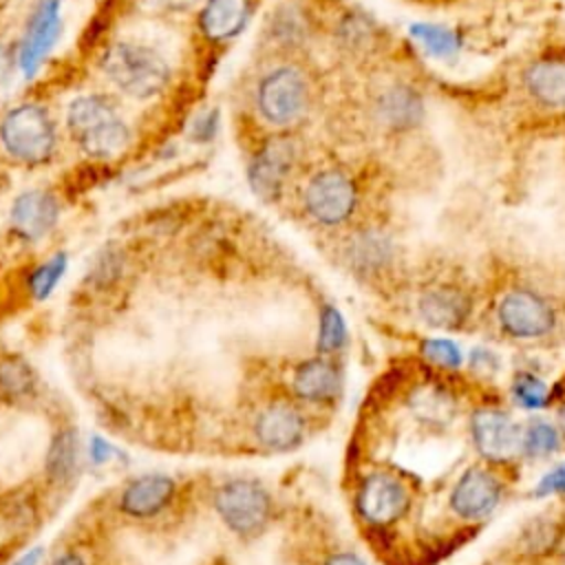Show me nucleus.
<instances>
[{
	"instance_id": "nucleus-22",
	"label": "nucleus",
	"mask_w": 565,
	"mask_h": 565,
	"mask_svg": "<svg viewBox=\"0 0 565 565\" xmlns=\"http://www.w3.org/2000/svg\"><path fill=\"white\" fill-rule=\"evenodd\" d=\"M38 386V373L33 366L18 358V355H4L0 358V397L2 399H26L35 393Z\"/></svg>"
},
{
	"instance_id": "nucleus-4",
	"label": "nucleus",
	"mask_w": 565,
	"mask_h": 565,
	"mask_svg": "<svg viewBox=\"0 0 565 565\" xmlns=\"http://www.w3.org/2000/svg\"><path fill=\"white\" fill-rule=\"evenodd\" d=\"M214 508L232 532L252 536L269 521L271 497L252 479H232L214 492Z\"/></svg>"
},
{
	"instance_id": "nucleus-10",
	"label": "nucleus",
	"mask_w": 565,
	"mask_h": 565,
	"mask_svg": "<svg viewBox=\"0 0 565 565\" xmlns=\"http://www.w3.org/2000/svg\"><path fill=\"white\" fill-rule=\"evenodd\" d=\"M62 0H38L20 44V68L31 77L46 60L60 33Z\"/></svg>"
},
{
	"instance_id": "nucleus-37",
	"label": "nucleus",
	"mask_w": 565,
	"mask_h": 565,
	"mask_svg": "<svg viewBox=\"0 0 565 565\" xmlns=\"http://www.w3.org/2000/svg\"><path fill=\"white\" fill-rule=\"evenodd\" d=\"M51 565H86V561L75 552H66V554H60Z\"/></svg>"
},
{
	"instance_id": "nucleus-27",
	"label": "nucleus",
	"mask_w": 565,
	"mask_h": 565,
	"mask_svg": "<svg viewBox=\"0 0 565 565\" xmlns=\"http://www.w3.org/2000/svg\"><path fill=\"white\" fill-rule=\"evenodd\" d=\"M512 395L523 408H543L550 402V393L543 380L532 373H521L512 384Z\"/></svg>"
},
{
	"instance_id": "nucleus-29",
	"label": "nucleus",
	"mask_w": 565,
	"mask_h": 565,
	"mask_svg": "<svg viewBox=\"0 0 565 565\" xmlns=\"http://www.w3.org/2000/svg\"><path fill=\"white\" fill-rule=\"evenodd\" d=\"M415 411L424 417H448L452 413V399L441 386H426L413 402Z\"/></svg>"
},
{
	"instance_id": "nucleus-21",
	"label": "nucleus",
	"mask_w": 565,
	"mask_h": 565,
	"mask_svg": "<svg viewBox=\"0 0 565 565\" xmlns=\"http://www.w3.org/2000/svg\"><path fill=\"white\" fill-rule=\"evenodd\" d=\"M377 115L391 126V128H411L419 124L424 115L422 97L408 88V86H393L377 99Z\"/></svg>"
},
{
	"instance_id": "nucleus-33",
	"label": "nucleus",
	"mask_w": 565,
	"mask_h": 565,
	"mask_svg": "<svg viewBox=\"0 0 565 565\" xmlns=\"http://www.w3.org/2000/svg\"><path fill=\"white\" fill-rule=\"evenodd\" d=\"M565 490V463L552 468L539 483H536V494L547 497V494H558Z\"/></svg>"
},
{
	"instance_id": "nucleus-13",
	"label": "nucleus",
	"mask_w": 565,
	"mask_h": 565,
	"mask_svg": "<svg viewBox=\"0 0 565 565\" xmlns=\"http://www.w3.org/2000/svg\"><path fill=\"white\" fill-rule=\"evenodd\" d=\"M60 218V203L46 190L22 192L11 205V227L24 241L44 238Z\"/></svg>"
},
{
	"instance_id": "nucleus-7",
	"label": "nucleus",
	"mask_w": 565,
	"mask_h": 565,
	"mask_svg": "<svg viewBox=\"0 0 565 565\" xmlns=\"http://www.w3.org/2000/svg\"><path fill=\"white\" fill-rule=\"evenodd\" d=\"M501 329L514 338H539L552 331L554 309L536 294L516 289L503 296L499 305Z\"/></svg>"
},
{
	"instance_id": "nucleus-16",
	"label": "nucleus",
	"mask_w": 565,
	"mask_h": 565,
	"mask_svg": "<svg viewBox=\"0 0 565 565\" xmlns=\"http://www.w3.org/2000/svg\"><path fill=\"white\" fill-rule=\"evenodd\" d=\"M419 316L435 329H457L470 313V300L452 287H435L419 298Z\"/></svg>"
},
{
	"instance_id": "nucleus-12",
	"label": "nucleus",
	"mask_w": 565,
	"mask_h": 565,
	"mask_svg": "<svg viewBox=\"0 0 565 565\" xmlns=\"http://www.w3.org/2000/svg\"><path fill=\"white\" fill-rule=\"evenodd\" d=\"M358 508L369 523L386 525L406 512L408 494L397 479L377 472L364 479L358 494Z\"/></svg>"
},
{
	"instance_id": "nucleus-8",
	"label": "nucleus",
	"mask_w": 565,
	"mask_h": 565,
	"mask_svg": "<svg viewBox=\"0 0 565 565\" xmlns=\"http://www.w3.org/2000/svg\"><path fill=\"white\" fill-rule=\"evenodd\" d=\"M294 163V143L287 137H271L267 139L258 152L254 154L247 179L256 196L263 201L278 199L282 183L287 179V172Z\"/></svg>"
},
{
	"instance_id": "nucleus-1",
	"label": "nucleus",
	"mask_w": 565,
	"mask_h": 565,
	"mask_svg": "<svg viewBox=\"0 0 565 565\" xmlns=\"http://www.w3.org/2000/svg\"><path fill=\"white\" fill-rule=\"evenodd\" d=\"M66 128L93 159H113L126 150L130 130L115 104L104 95H82L68 104Z\"/></svg>"
},
{
	"instance_id": "nucleus-3",
	"label": "nucleus",
	"mask_w": 565,
	"mask_h": 565,
	"mask_svg": "<svg viewBox=\"0 0 565 565\" xmlns=\"http://www.w3.org/2000/svg\"><path fill=\"white\" fill-rule=\"evenodd\" d=\"M0 141L7 154L22 163H46L57 146L55 124L40 104H20L4 115Z\"/></svg>"
},
{
	"instance_id": "nucleus-6",
	"label": "nucleus",
	"mask_w": 565,
	"mask_h": 565,
	"mask_svg": "<svg viewBox=\"0 0 565 565\" xmlns=\"http://www.w3.org/2000/svg\"><path fill=\"white\" fill-rule=\"evenodd\" d=\"M305 205L309 214L324 225L342 223L355 207V185L344 172L324 170L309 181Z\"/></svg>"
},
{
	"instance_id": "nucleus-15",
	"label": "nucleus",
	"mask_w": 565,
	"mask_h": 565,
	"mask_svg": "<svg viewBox=\"0 0 565 565\" xmlns=\"http://www.w3.org/2000/svg\"><path fill=\"white\" fill-rule=\"evenodd\" d=\"M258 441L269 450H291L302 441L305 422L300 413L287 404L265 408L254 426Z\"/></svg>"
},
{
	"instance_id": "nucleus-20",
	"label": "nucleus",
	"mask_w": 565,
	"mask_h": 565,
	"mask_svg": "<svg viewBox=\"0 0 565 565\" xmlns=\"http://www.w3.org/2000/svg\"><path fill=\"white\" fill-rule=\"evenodd\" d=\"M527 90L545 106H565V57H545L525 73Z\"/></svg>"
},
{
	"instance_id": "nucleus-35",
	"label": "nucleus",
	"mask_w": 565,
	"mask_h": 565,
	"mask_svg": "<svg viewBox=\"0 0 565 565\" xmlns=\"http://www.w3.org/2000/svg\"><path fill=\"white\" fill-rule=\"evenodd\" d=\"M216 121H218V115H216V113H207V115H203V117L194 124V130H192L194 139H199V141H207V139H212V137H214V132H216Z\"/></svg>"
},
{
	"instance_id": "nucleus-11",
	"label": "nucleus",
	"mask_w": 565,
	"mask_h": 565,
	"mask_svg": "<svg viewBox=\"0 0 565 565\" xmlns=\"http://www.w3.org/2000/svg\"><path fill=\"white\" fill-rule=\"evenodd\" d=\"M475 446L488 459L501 461L521 450V428L512 417L497 408H481L470 422Z\"/></svg>"
},
{
	"instance_id": "nucleus-39",
	"label": "nucleus",
	"mask_w": 565,
	"mask_h": 565,
	"mask_svg": "<svg viewBox=\"0 0 565 565\" xmlns=\"http://www.w3.org/2000/svg\"><path fill=\"white\" fill-rule=\"evenodd\" d=\"M558 419H561V428H563V433H565V404H563L561 411H558Z\"/></svg>"
},
{
	"instance_id": "nucleus-5",
	"label": "nucleus",
	"mask_w": 565,
	"mask_h": 565,
	"mask_svg": "<svg viewBox=\"0 0 565 565\" xmlns=\"http://www.w3.org/2000/svg\"><path fill=\"white\" fill-rule=\"evenodd\" d=\"M307 106V84L298 68L282 66L269 73L258 86V110L276 126L296 121Z\"/></svg>"
},
{
	"instance_id": "nucleus-32",
	"label": "nucleus",
	"mask_w": 565,
	"mask_h": 565,
	"mask_svg": "<svg viewBox=\"0 0 565 565\" xmlns=\"http://www.w3.org/2000/svg\"><path fill=\"white\" fill-rule=\"evenodd\" d=\"M278 38L287 40V42H296L302 38V26H300V18L291 11V9H282L278 13Z\"/></svg>"
},
{
	"instance_id": "nucleus-17",
	"label": "nucleus",
	"mask_w": 565,
	"mask_h": 565,
	"mask_svg": "<svg viewBox=\"0 0 565 565\" xmlns=\"http://www.w3.org/2000/svg\"><path fill=\"white\" fill-rule=\"evenodd\" d=\"M249 18V0H207L199 24L207 40L225 42L234 38Z\"/></svg>"
},
{
	"instance_id": "nucleus-38",
	"label": "nucleus",
	"mask_w": 565,
	"mask_h": 565,
	"mask_svg": "<svg viewBox=\"0 0 565 565\" xmlns=\"http://www.w3.org/2000/svg\"><path fill=\"white\" fill-rule=\"evenodd\" d=\"M40 556H42V550H40V547H33V550H29L26 554H22L13 565H38V563H40Z\"/></svg>"
},
{
	"instance_id": "nucleus-25",
	"label": "nucleus",
	"mask_w": 565,
	"mask_h": 565,
	"mask_svg": "<svg viewBox=\"0 0 565 565\" xmlns=\"http://www.w3.org/2000/svg\"><path fill=\"white\" fill-rule=\"evenodd\" d=\"M411 33L415 40H419L424 44V49L430 55L448 57L459 49L457 33L446 26H439V24H413Z\"/></svg>"
},
{
	"instance_id": "nucleus-28",
	"label": "nucleus",
	"mask_w": 565,
	"mask_h": 565,
	"mask_svg": "<svg viewBox=\"0 0 565 565\" xmlns=\"http://www.w3.org/2000/svg\"><path fill=\"white\" fill-rule=\"evenodd\" d=\"M347 338V329H344V320L338 313L335 307H324L320 313V335H318V344L322 351H335L344 344Z\"/></svg>"
},
{
	"instance_id": "nucleus-14",
	"label": "nucleus",
	"mask_w": 565,
	"mask_h": 565,
	"mask_svg": "<svg viewBox=\"0 0 565 565\" xmlns=\"http://www.w3.org/2000/svg\"><path fill=\"white\" fill-rule=\"evenodd\" d=\"M501 497V483L494 475L481 468H470L457 481L450 505L463 519H479L490 514Z\"/></svg>"
},
{
	"instance_id": "nucleus-23",
	"label": "nucleus",
	"mask_w": 565,
	"mask_h": 565,
	"mask_svg": "<svg viewBox=\"0 0 565 565\" xmlns=\"http://www.w3.org/2000/svg\"><path fill=\"white\" fill-rule=\"evenodd\" d=\"M351 265L360 271H375L391 258V243L377 232L358 234L347 249Z\"/></svg>"
},
{
	"instance_id": "nucleus-34",
	"label": "nucleus",
	"mask_w": 565,
	"mask_h": 565,
	"mask_svg": "<svg viewBox=\"0 0 565 565\" xmlns=\"http://www.w3.org/2000/svg\"><path fill=\"white\" fill-rule=\"evenodd\" d=\"M88 455L95 463H108L113 457H119V450L115 446H110L106 439L102 437H93L90 439V448H88Z\"/></svg>"
},
{
	"instance_id": "nucleus-24",
	"label": "nucleus",
	"mask_w": 565,
	"mask_h": 565,
	"mask_svg": "<svg viewBox=\"0 0 565 565\" xmlns=\"http://www.w3.org/2000/svg\"><path fill=\"white\" fill-rule=\"evenodd\" d=\"M66 265H68L66 254L57 252L51 258H46L44 263H40L38 267H33L26 278V291L31 294V298H35V300L49 298L51 291L62 280V276L66 274Z\"/></svg>"
},
{
	"instance_id": "nucleus-18",
	"label": "nucleus",
	"mask_w": 565,
	"mask_h": 565,
	"mask_svg": "<svg viewBox=\"0 0 565 565\" xmlns=\"http://www.w3.org/2000/svg\"><path fill=\"white\" fill-rule=\"evenodd\" d=\"M340 388L338 369L322 358L302 362L294 373V391L307 402H327Z\"/></svg>"
},
{
	"instance_id": "nucleus-40",
	"label": "nucleus",
	"mask_w": 565,
	"mask_h": 565,
	"mask_svg": "<svg viewBox=\"0 0 565 565\" xmlns=\"http://www.w3.org/2000/svg\"><path fill=\"white\" fill-rule=\"evenodd\" d=\"M0 60H2V44H0Z\"/></svg>"
},
{
	"instance_id": "nucleus-26",
	"label": "nucleus",
	"mask_w": 565,
	"mask_h": 565,
	"mask_svg": "<svg viewBox=\"0 0 565 565\" xmlns=\"http://www.w3.org/2000/svg\"><path fill=\"white\" fill-rule=\"evenodd\" d=\"M558 446V433L554 426L547 422H532L523 433H521V450L527 455H550Z\"/></svg>"
},
{
	"instance_id": "nucleus-31",
	"label": "nucleus",
	"mask_w": 565,
	"mask_h": 565,
	"mask_svg": "<svg viewBox=\"0 0 565 565\" xmlns=\"http://www.w3.org/2000/svg\"><path fill=\"white\" fill-rule=\"evenodd\" d=\"M422 351L426 355L428 362L433 364H439V366H446V369H452V366H459L461 362V351L455 342L450 340H426L422 344Z\"/></svg>"
},
{
	"instance_id": "nucleus-19",
	"label": "nucleus",
	"mask_w": 565,
	"mask_h": 565,
	"mask_svg": "<svg viewBox=\"0 0 565 565\" xmlns=\"http://www.w3.org/2000/svg\"><path fill=\"white\" fill-rule=\"evenodd\" d=\"M79 468V435L75 428H60L46 450L44 472L46 479L55 486H64L73 479Z\"/></svg>"
},
{
	"instance_id": "nucleus-36",
	"label": "nucleus",
	"mask_w": 565,
	"mask_h": 565,
	"mask_svg": "<svg viewBox=\"0 0 565 565\" xmlns=\"http://www.w3.org/2000/svg\"><path fill=\"white\" fill-rule=\"evenodd\" d=\"M324 565H364L362 558H358L355 554H349V552H340V554H333L329 556V561Z\"/></svg>"
},
{
	"instance_id": "nucleus-2",
	"label": "nucleus",
	"mask_w": 565,
	"mask_h": 565,
	"mask_svg": "<svg viewBox=\"0 0 565 565\" xmlns=\"http://www.w3.org/2000/svg\"><path fill=\"white\" fill-rule=\"evenodd\" d=\"M102 68L119 90L137 99L154 97L170 79L166 57L159 51L130 40L110 44L102 57Z\"/></svg>"
},
{
	"instance_id": "nucleus-9",
	"label": "nucleus",
	"mask_w": 565,
	"mask_h": 565,
	"mask_svg": "<svg viewBox=\"0 0 565 565\" xmlns=\"http://www.w3.org/2000/svg\"><path fill=\"white\" fill-rule=\"evenodd\" d=\"M177 483L168 475L150 472V475H139L130 479L124 490L119 492L117 505L121 514L130 519H154L159 516L174 499Z\"/></svg>"
},
{
	"instance_id": "nucleus-30",
	"label": "nucleus",
	"mask_w": 565,
	"mask_h": 565,
	"mask_svg": "<svg viewBox=\"0 0 565 565\" xmlns=\"http://www.w3.org/2000/svg\"><path fill=\"white\" fill-rule=\"evenodd\" d=\"M556 541H558V527L552 521H534L523 534V543L530 554H543L552 550Z\"/></svg>"
}]
</instances>
